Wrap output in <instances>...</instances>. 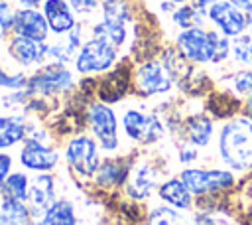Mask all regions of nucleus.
<instances>
[{
	"mask_svg": "<svg viewBox=\"0 0 252 225\" xmlns=\"http://www.w3.org/2000/svg\"><path fill=\"white\" fill-rule=\"evenodd\" d=\"M22 8H37L41 4V0H18Z\"/></svg>",
	"mask_w": 252,
	"mask_h": 225,
	"instance_id": "37",
	"label": "nucleus"
},
{
	"mask_svg": "<svg viewBox=\"0 0 252 225\" xmlns=\"http://www.w3.org/2000/svg\"><path fill=\"white\" fill-rule=\"evenodd\" d=\"M158 193H159V197L165 203H169V205H173L177 209H189L191 207V195L193 193L187 189V186L181 182V178H169V180H165L159 186Z\"/></svg>",
	"mask_w": 252,
	"mask_h": 225,
	"instance_id": "22",
	"label": "nucleus"
},
{
	"mask_svg": "<svg viewBox=\"0 0 252 225\" xmlns=\"http://www.w3.org/2000/svg\"><path fill=\"white\" fill-rule=\"evenodd\" d=\"M28 136V124L24 114L0 116V150L10 148Z\"/></svg>",
	"mask_w": 252,
	"mask_h": 225,
	"instance_id": "20",
	"label": "nucleus"
},
{
	"mask_svg": "<svg viewBox=\"0 0 252 225\" xmlns=\"http://www.w3.org/2000/svg\"><path fill=\"white\" fill-rule=\"evenodd\" d=\"M236 95L240 97H246V95H252V71L250 69H242V71H236L230 79Z\"/></svg>",
	"mask_w": 252,
	"mask_h": 225,
	"instance_id": "30",
	"label": "nucleus"
},
{
	"mask_svg": "<svg viewBox=\"0 0 252 225\" xmlns=\"http://www.w3.org/2000/svg\"><path fill=\"white\" fill-rule=\"evenodd\" d=\"M43 16L47 20L49 30L57 36L69 34L77 26L73 8L65 0H45L43 2Z\"/></svg>",
	"mask_w": 252,
	"mask_h": 225,
	"instance_id": "16",
	"label": "nucleus"
},
{
	"mask_svg": "<svg viewBox=\"0 0 252 225\" xmlns=\"http://www.w3.org/2000/svg\"><path fill=\"white\" fill-rule=\"evenodd\" d=\"M93 38H100L118 49L126 41V24L102 18L100 22H96L93 26Z\"/></svg>",
	"mask_w": 252,
	"mask_h": 225,
	"instance_id": "25",
	"label": "nucleus"
},
{
	"mask_svg": "<svg viewBox=\"0 0 252 225\" xmlns=\"http://www.w3.org/2000/svg\"><path fill=\"white\" fill-rule=\"evenodd\" d=\"M30 225H43L41 221H35V223H30Z\"/></svg>",
	"mask_w": 252,
	"mask_h": 225,
	"instance_id": "41",
	"label": "nucleus"
},
{
	"mask_svg": "<svg viewBox=\"0 0 252 225\" xmlns=\"http://www.w3.org/2000/svg\"><path fill=\"white\" fill-rule=\"evenodd\" d=\"M53 201H55V180H53V176H49V174L35 176L33 182L30 184V191H28V199H26L32 215H43Z\"/></svg>",
	"mask_w": 252,
	"mask_h": 225,
	"instance_id": "14",
	"label": "nucleus"
},
{
	"mask_svg": "<svg viewBox=\"0 0 252 225\" xmlns=\"http://www.w3.org/2000/svg\"><path fill=\"white\" fill-rule=\"evenodd\" d=\"M89 126L94 140L106 152L118 150V120L114 111L106 103H93L89 107Z\"/></svg>",
	"mask_w": 252,
	"mask_h": 225,
	"instance_id": "4",
	"label": "nucleus"
},
{
	"mask_svg": "<svg viewBox=\"0 0 252 225\" xmlns=\"http://www.w3.org/2000/svg\"><path fill=\"white\" fill-rule=\"evenodd\" d=\"M12 30L16 36H24V38H30L35 41H45L47 34H49V26H47L45 16L41 12H37L35 8L18 10Z\"/></svg>",
	"mask_w": 252,
	"mask_h": 225,
	"instance_id": "12",
	"label": "nucleus"
},
{
	"mask_svg": "<svg viewBox=\"0 0 252 225\" xmlns=\"http://www.w3.org/2000/svg\"><path fill=\"white\" fill-rule=\"evenodd\" d=\"M167 2H173V4H185L187 0H167Z\"/></svg>",
	"mask_w": 252,
	"mask_h": 225,
	"instance_id": "40",
	"label": "nucleus"
},
{
	"mask_svg": "<svg viewBox=\"0 0 252 225\" xmlns=\"http://www.w3.org/2000/svg\"><path fill=\"white\" fill-rule=\"evenodd\" d=\"M228 2L238 10H242L244 14H252V0H228Z\"/></svg>",
	"mask_w": 252,
	"mask_h": 225,
	"instance_id": "36",
	"label": "nucleus"
},
{
	"mask_svg": "<svg viewBox=\"0 0 252 225\" xmlns=\"http://www.w3.org/2000/svg\"><path fill=\"white\" fill-rule=\"evenodd\" d=\"M232 53L238 63H252V36H238L232 43Z\"/></svg>",
	"mask_w": 252,
	"mask_h": 225,
	"instance_id": "29",
	"label": "nucleus"
},
{
	"mask_svg": "<svg viewBox=\"0 0 252 225\" xmlns=\"http://www.w3.org/2000/svg\"><path fill=\"white\" fill-rule=\"evenodd\" d=\"M130 81H132V71H130L128 63H122L114 71L106 73V77L98 83L100 103H114V101L122 99L124 93L128 91Z\"/></svg>",
	"mask_w": 252,
	"mask_h": 225,
	"instance_id": "15",
	"label": "nucleus"
},
{
	"mask_svg": "<svg viewBox=\"0 0 252 225\" xmlns=\"http://www.w3.org/2000/svg\"><path fill=\"white\" fill-rule=\"evenodd\" d=\"M158 186V170L152 164H136L128 176V193L136 199H144Z\"/></svg>",
	"mask_w": 252,
	"mask_h": 225,
	"instance_id": "17",
	"label": "nucleus"
},
{
	"mask_svg": "<svg viewBox=\"0 0 252 225\" xmlns=\"http://www.w3.org/2000/svg\"><path fill=\"white\" fill-rule=\"evenodd\" d=\"M122 126L126 136L142 146H150L158 142L165 132L158 114H152V112L148 114L142 111H126L122 116Z\"/></svg>",
	"mask_w": 252,
	"mask_h": 225,
	"instance_id": "8",
	"label": "nucleus"
},
{
	"mask_svg": "<svg viewBox=\"0 0 252 225\" xmlns=\"http://www.w3.org/2000/svg\"><path fill=\"white\" fill-rule=\"evenodd\" d=\"M57 160H59L57 150L45 146L39 140L26 138L20 150V164L32 172H49L57 166Z\"/></svg>",
	"mask_w": 252,
	"mask_h": 225,
	"instance_id": "11",
	"label": "nucleus"
},
{
	"mask_svg": "<svg viewBox=\"0 0 252 225\" xmlns=\"http://www.w3.org/2000/svg\"><path fill=\"white\" fill-rule=\"evenodd\" d=\"M65 158L69 166L81 176V178H91L100 166L98 158V142L91 136L79 134L69 140L65 148Z\"/></svg>",
	"mask_w": 252,
	"mask_h": 225,
	"instance_id": "6",
	"label": "nucleus"
},
{
	"mask_svg": "<svg viewBox=\"0 0 252 225\" xmlns=\"http://www.w3.org/2000/svg\"><path fill=\"white\" fill-rule=\"evenodd\" d=\"M173 24L179 26L181 30L189 28H203L205 22V10L195 6V4H181L179 8L173 10Z\"/></svg>",
	"mask_w": 252,
	"mask_h": 225,
	"instance_id": "26",
	"label": "nucleus"
},
{
	"mask_svg": "<svg viewBox=\"0 0 252 225\" xmlns=\"http://www.w3.org/2000/svg\"><path fill=\"white\" fill-rule=\"evenodd\" d=\"M28 95H55L69 91L73 87V75L71 71L61 63H49L37 69L28 79Z\"/></svg>",
	"mask_w": 252,
	"mask_h": 225,
	"instance_id": "5",
	"label": "nucleus"
},
{
	"mask_svg": "<svg viewBox=\"0 0 252 225\" xmlns=\"http://www.w3.org/2000/svg\"><path fill=\"white\" fill-rule=\"evenodd\" d=\"M32 217V211L26 201L2 197L0 205V225H26Z\"/></svg>",
	"mask_w": 252,
	"mask_h": 225,
	"instance_id": "23",
	"label": "nucleus"
},
{
	"mask_svg": "<svg viewBox=\"0 0 252 225\" xmlns=\"http://www.w3.org/2000/svg\"><path fill=\"white\" fill-rule=\"evenodd\" d=\"M209 20L217 26V30L226 38H238L248 28V18L242 10L232 6L228 0H219L207 10Z\"/></svg>",
	"mask_w": 252,
	"mask_h": 225,
	"instance_id": "9",
	"label": "nucleus"
},
{
	"mask_svg": "<svg viewBox=\"0 0 252 225\" xmlns=\"http://www.w3.org/2000/svg\"><path fill=\"white\" fill-rule=\"evenodd\" d=\"M215 2H219V0H193V4H195V6H199V8H203V10H205V8H209V6H211V4H215Z\"/></svg>",
	"mask_w": 252,
	"mask_h": 225,
	"instance_id": "38",
	"label": "nucleus"
},
{
	"mask_svg": "<svg viewBox=\"0 0 252 225\" xmlns=\"http://www.w3.org/2000/svg\"><path fill=\"white\" fill-rule=\"evenodd\" d=\"M148 225H189V221L171 207H154L150 211Z\"/></svg>",
	"mask_w": 252,
	"mask_h": 225,
	"instance_id": "28",
	"label": "nucleus"
},
{
	"mask_svg": "<svg viewBox=\"0 0 252 225\" xmlns=\"http://www.w3.org/2000/svg\"><path fill=\"white\" fill-rule=\"evenodd\" d=\"M2 197H8V199H20V201H26L28 199V191H30V180L26 174H10L2 186Z\"/></svg>",
	"mask_w": 252,
	"mask_h": 225,
	"instance_id": "27",
	"label": "nucleus"
},
{
	"mask_svg": "<svg viewBox=\"0 0 252 225\" xmlns=\"http://www.w3.org/2000/svg\"><path fill=\"white\" fill-rule=\"evenodd\" d=\"M41 223L43 225H77L79 221L75 217V207L69 199H55L43 213Z\"/></svg>",
	"mask_w": 252,
	"mask_h": 225,
	"instance_id": "24",
	"label": "nucleus"
},
{
	"mask_svg": "<svg viewBox=\"0 0 252 225\" xmlns=\"http://www.w3.org/2000/svg\"><path fill=\"white\" fill-rule=\"evenodd\" d=\"M14 18H16V12L12 10V6H10L8 2L0 0V30H2V32L12 30Z\"/></svg>",
	"mask_w": 252,
	"mask_h": 225,
	"instance_id": "32",
	"label": "nucleus"
},
{
	"mask_svg": "<svg viewBox=\"0 0 252 225\" xmlns=\"http://www.w3.org/2000/svg\"><path fill=\"white\" fill-rule=\"evenodd\" d=\"M220 34L205 28H189L179 32L177 36V47L181 53L193 61V63H209L215 61L217 45H219Z\"/></svg>",
	"mask_w": 252,
	"mask_h": 225,
	"instance_id": "2",
	"label": "nucleus"
},
{
	"mask_svg": "<svg viewBox=\"0 0 252 225\" xmlns=\"http://www.w3.org/2000/svg\"><path fill=\"white\" fill-rule=\"evenodd\" d=\"M134 83H136V89L140 95L144 97H152V95H161V93H167L171 89V77L169 73L165 71L163 63L161 61H156V59H148L144 61L136 73H134Z\"/></svg>",
	"mask_w": 252,
	"mask_h": 225,
	"instance_id": "10",
	"label": "nucleus"
},
{
	"mask_svg": "<svg viewBox=\"0 0 252 225\" xmlns=\"http://www.w3.org/2000/svg\"><path fill=\"white\" fill-rule=\"evenodd\" d=\"M116 57H118V49L114 45H110L100 38H91L81 45L75 57V67L83 75L102 73L114 65Z\"/></svg>",
	"mask_w": 252,
	"mask_h": 225,
	"instance_id": "3",
	"label": "nucleus"
},
{
	"mask_svg": "<svg viewBox=\"0 0 252 225\" xmlns=\"http://www.w3.org/2000/svg\"><path fill=\"white\" fill-rule=\"evenodd\" d=\"M250 36H252V22H250Z\"/></svg>",
	"mask_w": 252,
	"mask_h": 225,
	"instance_id": "42",
	"label": "nucleus"
},
{
	"mask_svg": "<svg viewBox=\"0 0 252 225\" xmlns=\"http://www.w3.org/2000/svg\"><path fill=\"white\" fill-rule=\"evenodd\" d=\"M246 112H248V118H252V95H250V99L246 103Z\"/></svg>",
	"mask_w": 252,
	"mask_h": 225,
	"instance_id": "39",
	"label": "nucleus"
},
{
	"mask_svg": "<svg viewBox=\"0 0 252 225\" xmlns=\"http://www.w3.org/2000/svg\"><path fill=\"white\" fill-rule=\"evenodd\" d=\"M69 6L77 12V14H93L98 8V0H69Z\"/></svg>",
	"mask_w": 252,
	"mask_h": 225,
	"instance_id": "33",
	"label": "nucleus"
},
{
	"mask_svg": "<svg viewBox=\"0 0 252 225\" xmlns=\"http://www.w3.org/2000/svg\"><path fill=\"white\" fill-rule=\"evenodd\" d=\"M197 160V148L195 146H181L179 150V162L181 164H191Z\"/></svg>",
	"mask_w": 252,
	"mask_h": 225,
	"instance_id": "35",
	"label": "nucleus"
},
{
	"mask_svg": "<svg viewBox=\"0 0 252 225\" xmlns=\"http://www.w3.org/2000/svg\"><path fill=\"white\" fill-rule=\"evenodd\" d=\"M219 154L232 170L252 168V118L240 116L228 120L219 132Z\"/></svg>",
	"mask_w": 252,
	"mask_h": 225,
	"instance_id": "1",
	"label": "nucleus"
},
{
	"mask_svg": "<svg viewBox=\"0 0 252 225\" xmlns=\"http://www.w3.org/2000/svg\"><path fill=\"white\" fill-rule=\"evenodd\" d=\"M47 47L49 45L45 41H35L24 36H14L8 43V53L16 63L28 67V65L41 63L47 57Z\"/></svg>",
	"mask_w": 252,
	"mask_h": 225,
	"instance_id": "13",
	"label": "nucleus"
},
{
	"mask_svg": "<svg viewBox=\"0 0 252 225\" xmlns=\"http://www.w3.org/2000/svg\"><path fill=\"white\" fill-rule=\"evenodd\" d=\"M179 178L193 195H209V193L226 189L234 184V176L228 170L185 168V170H181Z\"/></svg>",
	"mask_w": 252,
	"mask_h": 225,
	"instance_id": "7",
	"label": "nucleus"
},
{
	"mask_svg": "<svg viewBox=\"0 0 252 225\" xmlns=\"http://www.w3.org/2000/svg\"><path fill=\"white\" fill-rule=\"evenodd\" d=\"M130 166L126 164V160H102L98 170L94 172L96 184L110 188V186H120L122 182L128 180L130 176Z\"/></svg>",
	"mask_w": 252,
	"mask_h": 225,
	"instance_id": "21",
	"label": "nucleus"
},
{
	"mask_svg": "<svg viewBox=\"0 0 252 225\" xmlns=\"http://www.w3.org/2000/svg\"><path fill=\"white\" fill-rule=\"evenodd\" d=\"M28 85V77L24 73H6L0 65V87H8L14 91H20Z\"/></svg>",
	"mask_w": 252,
	"mask_h": 225,
	"instance_id": "31",
	"label": "nucleus"
},
{
	"mask_svg": "<svg viewBox=\"0 0 252 225\" xmlns=\"http://www.w3.org/2000/svg\"><path fill=\"white\" fill-rule=\"evenodd\" d=\"M185 138L191 146L195 148H205L209 146L213 138V118L207 114H191L183 122Z\"/></svg>",
	"mask_w": 252,
	"mask_h": 225,
	"instance_id": "19",
	"label": "nucleus"
},
{
	"mask_svg": "<svg viewBox=\"0 0 252 225\" xmlns=\"http://www.w3.org/2000/svg\"><path fill=\"white\" fill-rule=\"evenodd\" d=\"M161 63H163L165 71L169 73L171 81H175L179 87H181V85H187V83L191 81V77H193V67H191V63H193V61H189V59L181 53L179 47H167V49L163 51V55H161Z\"/></svg>",
	"mask_w": 252,
	"mask_h": 225,
	"instance_id": "18",
	"label": "nucleus"
},
{
	"mask_svg": "<svg viewBox=\"0 0 252 225\" xmlns=\"http://www.w3.org/2000/svg\"><path fill=\"white\" fill-rule=\"evenodd\" d=\"M10 170H12V158L4 152H0V189L6 182V178L10 176Z\"/></svg>",
	"mask_w": 252,
	"mask_h": 225,
	"instance_id": "34",
	"label": "nucleus"
}]
</instances>
